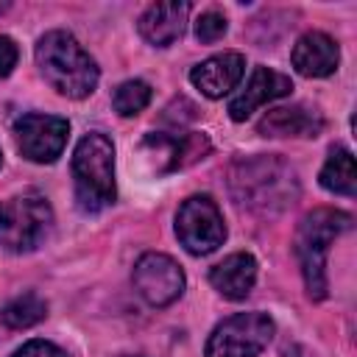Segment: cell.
Segmentation results:
<instances>
[{"instance_id":"6da1fadb","label":"cell","mask_w":357,"mask_h":357,"mask_svg":"<svg viewBox=\"0 0 357 357\" xmlns=\"http://www.w3.org/2000/svg\"><path fill=\"white\" fill-rule=\"evenodd\" d=\"M36 64L45 81L67 98H86L98 84L95 59L67 31H50L36 42Z\"/></svg>"},{"instance_id":"7a4b0ae2","label":"cell","mask_w":357,"mask_h":357,"mask_svg":"<svg viewBox=\"0 0 357 357\" xmlns=\"http://www.w3.org/2000/svg\"><path fill=\"white\" fill-rule=\"evenodd\" d=\"M229 184L240 206L259 209V212L284 209L298 195V181L293 167L276 156L240 159L231 170Z\"/></svg>"},{"instance_id":"3957f363","label":"cell","mask_w":357,"mask_h":357,"mask_svg":"<svg viewBox=\"0 0 357 357\" xmlns=\"http://www.w3.org/2000/svg\"><path fill=\"white\" fill-rule=\"evenodd\" d=\"M73 178L81 212H100L114 201V145L106 134L92 131L75 145Z\"/></svg>"},{"instance_id":"277c9868","label":"cell","mask_w":357,"mask_h":357,"mask_svg":"<svg viewBox=\"0 0 357 357\" xmlns=\"http://www.w3.org/2000/svg\"><path fill=\"white\" fill-rule=\"evenodd\" d=\"M351 226V215L340 209H312L304 215L296 231V257L301 262L304 284L310 298L321 301L326 296V251L329 243Z\"/></svg>"},{"instance_id":"5b68a950","label":"cell","mask_w":357,"mask_h":357,"mask_svg":"<svg viewBox=\"0 0 357 357\" xmlns=\"http://www.w3.org/2000/svg\"><path fill=\"white\" fill-rule=\"evenodd\" d=\"M50 223L53 209L36 192L0 201V245L8 251H33L50 231Z\"/></svg>"},{"instance_id":"8992f818","label":"cell","mask_w":357,"mask_h":357,"mask_svg":"<svg viewBox=\"0 0 357 357\" xmlns=\"http://www.w3.org/2000/svg\"><path fill=\"white\" fill-rule=\"evenodd\" d=\"M273 337V321L262 312H237L215 326L206 357H257Z\"/></svg>"},{"instance_id":"52a82bcc","label":"cell","mask_w":357,"mask_h":357,"mask_svg":"<svg viewBox=\"0 0 357 357\" xmlns=\"http://www.w3.org/2000/svg\"><path fill=\"white\" fill-rule=\"evenodd\" d=\"M176 234L190 254H212L226 240V223L218 204L209 195L187 198L176 215Z\"/></svg>"},{"instance_id":"ba28073f","label":"cell","mask_w":357,"mask_h":357,"mask_svg":"<svg viewBox=\"0 0 357 357\" xmlns=\"http://www.w3.org/2000/svg\"><path fill=\"white\" fill-rule=\"evenodd\" d=\"M70 123L56 114H22L14 123V139L25 159L47 165L56 162L67 145Z\"/></svg>"},{"instance_id":"9c48e42d","label":"cell","mask_w":357,"mask_h":357,"mask_svg":"<svg viewBox=\"0 0 357 357\" xmlns=\"http://www.w3.org/2000/svg\"><path fill=\"white\" fill-rule=\"evenodd\" d=\"M134 287L151 307H167L184 293V271L167 254L148 251L134 265Z\"/></svg>"},{"instance_id":"30bf717a","label":"cell","mask_w":357,"mask_h":357,"mask_svg":"<svg viewBox=\"0 0 357 357\" xmlns=\"http://www.w3.org/2000/svg\"><path fill=\"white\" fill-rule=\"evenodd\" d=\"M290 92H293V81L287 75H282V73H276L271 67H254V73H251L248 84L243 86V92L231 98L229 114H231V120L240 123L254 109H259V106H265V103H271L276 98H284Z\"/></svg>"},{"instance_id":"8fae6325","label":"cell","mask_w":357,"mask_h":357,"mask_svg":"<svg viewBox=\"0 0 357 357\" xmlns=\"http://www.w3.org/2000/svg\"><path fill=\"white\" fill-rule=\"evenodd\" d=\"M243 73H245V56L229 50V53H218V56L195 64L190 70V81L206 98H223L226 92H231L240 84Z\"/></svg>"},{"instance_id":"7c38bea8","label":"cell","mask_w":357,"mask_h":357,"mask_svg":"<svg viewBox=\"0 0 357 357\" xmlns=\"http://www.w3.org/2000/svg\"><path fill=\"white\" fill-rule=\"evenodd\" d=\"M145 148L153 151L156 156V170L159 173H170V170H181L198 159H204L209 153V139L206 134H181V137H167V134H151L145 139Z\"/></svg>"},{"instance_id":"4fadbf2b","label":"cell","mask_w":357,"mask_h":357,"mask_svg":"<svg viewBox=\"0 0 357 357\" xmlns=\"http://www.w3.org/2000/svg\"><path fill=\"white\" fill-rule=\"evenodd\" d=\"M290 61H293L296 73H301L307 78H324V75H332L337 70L340 50H337V42L329 33L310 31L296 42V47L290 53Z\"/></svg>"},{"instance_id":"5bb4252c","label":"cell","mask_w":357,"mask_h":357,"mask_svg":"<svg viewBox=\"0 0 357 357\" xmlns=\"http://www.w3.org/2000/svg\"><path fill=\"white\" fill-rule=\"evenodd\" d=\"M187 14H190V3H184V0H176V3H153L139 17V33L151 45L167 47V45H173L184 33Z\"/></svg>"},{"instance_id":"9a60e30c","label":"cell","mask_w":357,"mask_h":357,"mask_svg":"<svg viewBox=\"0 0 357 357\" xmlns=\"http://www.w3.org/2000/svg\"><path fill=\"white\" fill-rule=\"evenodd\" d=\"M321 131H324V117L307 106L271 109L259 120L262 137H318Z\"/></svg>"},{"instance_id":"2e32d148","label":"cell","mask_w":357,"mask_h":357,"mask_svg":"<svg viewBox=\"0 0 357 357\" xmlns=\"http://www.w3.org/2000/svg\"><path fill=\"white\" fill-rule=\"evenodd\" d=\"M254 279H257V259L251 254H231L209 271L212 287L231 301L245 298L254 287Z\"/></svg>"},{"instance_id":"e0dca14e","label":"cell","mask_w":357,"mask_h":357,"mask_svg":"<svg viewBox=\"0 0 357 357\" xmlns=\"http://www.w3.org/2000/svg\"><path fill=\"white\" fill-rule=\"evenodd\" d=\"M321 187L337 195H354L357 178H354V156L346 148H332L326 165L321 167Z\"/></svg>"},{"instance_id":"ac0fdd59","label":"cell","mask_w":357,"mask_h":357,"mask_svg":"<svg viewBox=\"0 0 357 357\" xmlns=\"http://www.w3.org/2000/svg\"><path fill=\"white\" fill-rule=\"evenodd\" d=\"M45 312H47L45 301H42L39 296H33V293H25V296L11 298V301L3 307L0 321H3L6 326H11V329H28V326L39 324V321L45 318Z\"/></svg>"},{"instance_id":"d6986e66","label":"cell","mask_w":357,"mask_h":357,"mask_svg":"<svg viewBox=\"0 0 357 357\" xmlns=\"http://www.w3.org/2000/svg\"><path fill=\"white\" fill-rule=\"evenodd\" d=\"M148 103H151V86H148L145 81H139V78L123 81V84L114 89V109H117V114H123V117L139 114Z\"/></svg>"},{"instance_id":"ffe728a7","label":"cell","mask_w":357,"mask_h":357,"mask_svg":"<svg viewBox=\"0 0 357 357\" xmlns=\"http://www.w3.org/2000/svg\"><path fill=\"white\" fill-rule=\"evenodd\" d=\"M226 28H229V22L220 11H204L195 22V36L201 42H218L226 33Z\"/></svg>"},{"instance_id":"44dd1931","label":"cell","mask_w":357,"mask_h":357,"mask_svg":"<svg viewBox=\"0 0 357 357\" xmlns=\"http://www.w3.org/2000/svg\"><path fill=\"white\" fill-rule=\"evenodd\" d=\"M11 357H67L59 346L47 343V340H28L25 346H20Z\"/></svg>"},{"instance_id":"7402d4cb","label":"cell","mask_w":357,"mask_h":357,"mask_svg":"<svg viewBox=\"0 0 357 357\" xmlns=\"http://www.w3.org/2000/svg\"><path fill=\"white\" fill-rule=\"evenodd\" d=\"M17 64V45L8 36H0V78H6Z\"/></svg>"},{"instance_id":"603a6c76","label":"cell","mask_w":357,"mask_h":357,"mask_svg":"<svg viewBox=\"0 0 357 357\" xmlns=\"http://www.w3.org/2000/svg\"><path fill=\"white\" fill-rule=\"evenodd\" d=\"M0 159H3V153H0Z\"/></svg>"}]
</instances>
